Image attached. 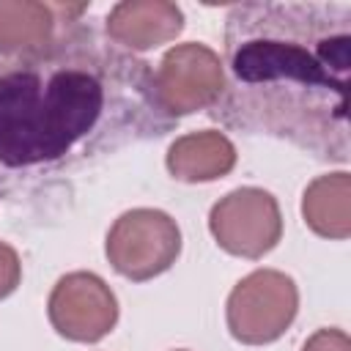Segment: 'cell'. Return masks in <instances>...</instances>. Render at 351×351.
I'll use <instances>...</instances> for the list:
<instances>
[{"mask_svg":"<svg viewBox=\"0 0 351 351\" xmlns=\"http://www.w3.org/2000/svg\"><path fill=\"white\" fill-rule=\"evenodd\" d=\"M222 66L217 118L321 159H348L351 3H239L228 11Z\"/></svg>","mask_w":351,"mask_h":351,"instance_id":"1","label":"cell"},{"mask_svg":"<svg viewBox=\"0 0 351 351\" xmlns=\"http://www.w3.org/2000/svg\"><path fill=\"white\" fill-rule=\"evenodd\" d=\"M170 126L148 63L80 22L0 60V167H49Z\"/></svg>","mask_w":351,"mask_h":351,"instance_id":"2","label":"cell"},{"mask_svg":"<svg viewBox=\"0 0 351 351\" xmlns=\"http://www.w3.org/2000/svg\"><path fill=\"white\" fill-rule=\"evenodd\" d=\"M181 252L176 219L159 208H132L107 233V258L118 274L143 282L167 271Z\"/></svg>","mask_w":351,"mask_h":351,"instance_id":"3","label":"cell"},{"mask_svg":"<svg viewBox=\"0 0 351 351\" xmlns=\"http://www.w3.org/2000/svg\"><path fill=\"white\" fill-rule=\"evenodd\" d=\"M296 282L277 269L247 274L228 296V329L239 343L263 346L277 340L296 318Z\"/></svg>","mask_w":351,"mask_h":351,"instance_id":"4","label":"cell"},{"mask_svg":"<svg viewBox=\"0 0 351 351\" xmlns=\"http://www.w3.org/2000/svg\"><path fill=\"white\" fill-rule=\"evenodd\" d=\"M154 88L162 110L176 121L219 101L225 90V66L206 44H178L165 52L154 74Z\"/></svg>","mask_w":351,"mask_h":351,"instance_id":"5","label":"cell"},{"mask_svg":"<svg viewBox=\"0 0 351 351\" xmlns=\"http://www.w3.org/2000/svg\"><path fill=\"white\" fill-rule=\"evenodd\" d=\"M208 228L217 244L239 258H263L282 236L277 200L258 186L228 192L208 214Z\"/></svg>","mask_w":351,"mask_h":351,"instance_id":"6","label":"cell"},{"mask_svg":"<svg viewBox=\"0 0 351 351\" xmlns=\"http://www.w3.org/2000/svg\"><path fill=\"white\" fill-rule=\"evenodd\" d=\"M49 321L55 332L74 343H96L112 332L118 302L110 285L90 271H71L49 293Z\"/></svg>","mask_w":351,"mask_h":351,"instance_id":"7","label":"cell"},{"mask_svg":"<svg viewBox=\"0 0 351 351\" xmlns=\"http://www.w3.org/2000/svg\"><path fill=\"white\" fill-rule=\"evenodd\" d=\"M88 11L85 3L0 0V55L14 58L47 47Z\"/></svg>","mask_w":351,"mask_h":351,"instance_id":"8","label":"cell"},{"mask_svg":"<svg viewBox=\"0 0 351 351\" xmlns=\"http://www.w3.org/2000/svg\"><path fill=\"white\" fill-rule=\"evenodd\" d=\"M107 36L126 52H145L184 30V14L167 0H126L107 14Z\"/></svg>","mask_w":351,"mask_h":351,"instance_id":"9","label":"cell"},{"mask_svg":"<svg viewBox=\"0 0 351 351\" xmlns=\"http://www.w3.org/2000/svg\"><path fill=\"white\" fill-rule=\"evenodd\" d=\"M233 165H236L233 143L214 129L184 134L167 148V170L186 184L222 178L233 170Z\"/></svg>","mask_w":351,"mask_h":351,"instance_id":"10","label":"cell"},{"mask_svg":"<svg viewBox=\"0 0 351 351\" xmlns=\"http://www.w3.org/2000/svg\"><path fill=\"white\" fill-rule=\"evenodd\" d=\"M304 222L324 239L351 236V178L348 173L318 176L302 197Z\"/></svg>","mask_w":351,"mask_h":351,"instance_id":"11","label":"cell"},{"mask_svg":"<svg viewBox=\"0 0 351 351\" xmlns=\"http://www.w3.org/2000/svg\"><path fill=\"white\" fill-rule=\"evenodd\" d=\"M22 280V263L14 247H8L5 241H0V299L11 296L16 291Z\"/></svg>","mask_w":351,"mask_h":351,"instance_id":"12","label":"cell"},{"mask_svg":"<svg viewBox=\"0 0 351 351\" xmlns=\"http://www.w3.org/2000/svg\"><path fill=\"white\" fill-rule=\"evenodd\" d=\"M302 351H351V340L343 329L329 326V329H318L315 335H310Z\"/></svg>","mask_w":351,"mask_h":351,"instance_id":"13","label":"cell"}]
</instances>
